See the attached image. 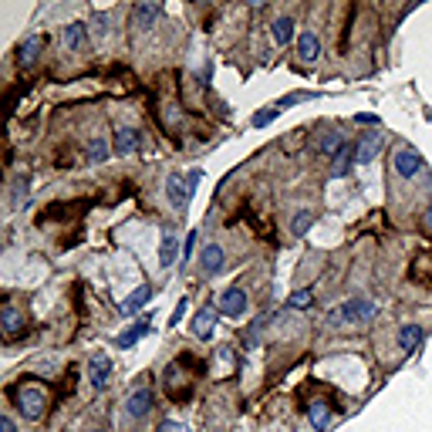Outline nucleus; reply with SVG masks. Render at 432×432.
Returning a JSON list of instances; mask_svg holds the SVG:
<instances>
[{"mask_svg": "<svg viewBox=\"0 0 432 432\" xmlns=\"http://www.w3.org/2000/svg\"><path fill=\"white\" fill-rule=\"evenodd\" d=\"M318 55H321V41H318V34L304 31L301 38H298V57H301V61H318Z\"/></svg>", "mask_w": 432, "mask_h": 432, "instance_id": "nucleus-20", "label": "nucleus"}, {"mask_svg": "<svg viewBox=\"0 0 432 432\" xmlns=\"http://www.w3.org/2000/svg\"><path fill=\"white\" fill-rule=\"evenodd\" d=\"M216 318H220L216 307H200V311L193 314V321H189V331H193L200 341H209L213 335H216Z\"/></svg>", "mask_w": 432, "mask_h": 432, "instance_id": "nucleus-7", "label": "nucleus"}, {"mask_svg": "<svg viewBox=\"0 0 432 432\" xmlns=\"http://www.w3.org/2000/svg\"><path fill=\"white\" fill-rule=\"evenodd\" d=\"M375 314H378L375 301H368V298H351V301H344V304H338V307H331V311H328V324H331V328L368 324Z\"/></svg>", "mask_w": 432, "mask_h": 432, "instance_id": "nucleus-1", "label": "nucleus"}, {"mask_svg": "<svg viewBox=\"0 0 432 432\" xmlns=\"http://www.w3.org/2000/svg\"><path fill=\"white\" fill-rule=\"evenodd\" d=\"M11 402L20 409V415H27V419H41L44 409H48V395L41 392L34 382H24V385H14L11 389Z\"/></svg>", "mask_w": 432, "mask_h": 432, "instance_id": "nucleus-2", "label": "nucleus"}, {"mask_svg": "<svg viewBox=\"0 0 432 432\" xmlns=\"http://www.w3.org/2000/svg\"><path fill=\"white\" fill-rule=\"evenodd\" d=\"M200 183V169L193 172V176H183V172H172L169 179H166V200H169L172 207L183 209L189 207V200H193V186Z\"/></svg>", "mask_w": 432, "mask_h": 432, "instance_id": "nucleus-3", "label": "nucleus"}, {"mask_svg": "<svg viewBox=\"0 0 432 432\" xmlns=\"http://www.w3.org/2000/svg\"><path fill=\"white\" fill-rule=\"evenodd\" d=\"M422 338H426L422 324H402V331H398V348H402L405 355H412V351H419Z\"/></svg>", "mask_w": 432, "mask_h": 432, "instance_id": "nucleus-16", "label": "nucleus"}, {"mask_svg": "<svg viewBox=\"0 0 432 432\" xmlns=\"http://www.w3.org/2000/svg\"><path fill=\"white\" fill-rule=\"evenodd\" d=\"M20 324H24L20 311L14 307V304H7V307H4V331H7V338H14V335H18Z\"/></svg>", "mask_w": 432, "mask_h": 432, "instance_id": "nucleus-25", "label": "nucleus"}, {"mask_svg": "<svg viewBox=\"0 0 432 432\" xmlns=\"http://www.w3.org/2000/svg\"><path fill=\"white\" fill-rule=\"evenodd\" d=\"M88 378H92V389L95 392H105L109 389V378H112V358L105 351H95L88 358Z\"/></svg>", "mask_w": 432, "mask_h": 432, "instance_id": "nucleus-6", "label": "nucleus"}, {"mask_svg": "<svg viewBox=\"0 0 432 432\" xmlns=\"http://www.w3.org/2000/svg\"><path fill=\"white\" fill-rule=\"evenodd\" d=\"M226 263V253L220 244H207L203 246V253H200V270L207 274V277H213V274H220Z\"/></svg>", "mask_w": 432, "mask_h": 432, "instance_id": "nucleus-10", "label": "nucleus"}, {"mask_svg": "<svg viewBox=\"0 0 432 432\" xmlns=\"http://www.w3.org/2000/svg\"><path fill=\"white\" fill-rule=\"evenodd\" d=\"M426 230H429V233H432V203H429V207H426Z\"/></svg>", "mask_w": 432, "mask_h": 432, "instance_id": "nucleus-35", "label": "nucleus"}, {"mask_svg": "<svg viewBox=\"0 0 432 432\" xmlns=\"http://www.w3.org/2000/svg\"><path fill=\"white\" fill-rule=\"evenodd\" d=\"M105 155H109V142L102 135H95L92 142H88V159L92 162H105Z\"/></svg>", "mask_w": 432, "mask_h": 432, "instance_id": "nucleus-28", "label": "nucleus"}, {"mask_svg": "<svg viewBox=\"0 0 432 432\" xmlns=\"http://www.w3.org/2000/svg\"><path fill=\"white\" fill-rule=\"evenodd\" d=\"M314 304V291L311 287H301V291H294L291 298H287V307H294V311H304V307H311Z\"/></svg>", "mask_w": 432, "mask_h": 432, "instance_id": "nucleus-26", "label": "nucleus"}, {"mask_svg": "<svg viewBox=\"0 0 432 432\" xmlns=\"http://www.w3.org/2000/svg\"><path fill=\"white\" fill-rule=\"evenodd\" d=\"M307 419H311V426L318 432H324L331 426V409H328L324 402H314V405H307Z\"/></svg>", "mask_w": 432, "mask_h": 432, "instance_id": "nucleus-21", "label": "nucleus"}, {"mask_svg": "<svg viewBox=\"0 0 432 432\" xmlns=\"http://www.w3.org/2000/svg\"><path fill=\"white\" fill-rule=\"evenodd\" d=\"M348 142H344V135H338V132H328V135H321V142H318V149H321V155H338L341 149H344Z\"/></svg>", "mask_w": 432, "mask_h": 432, "instance_id": "nucleus-23", "label": "nucleus"}, {"mask_svg": "<svg viewBox=\"0 0 432 432\" xmlns=\"http://www.w3.org/2000/svg\"><path fill=\"white\" fill-rule=\"evenodd\" d=\"M155 405V392L152 389H135V392L125 398V415L129 419H146Z\"/></svg>", "mask_w": 432, "mask_h": 432, "instance_id": "nucleus-8", "label": "nucleus"}, {"mask_svg": "<svg viewBox=\"0 0 432 432\" xmlns=\"http://www.w3.org/2000/svg\"><path fill=\"white\" fill-rule=\"evenodd\" d=\"M277 115H281V109H277V105H267V109H260V112L250 118V125H253V129H263V125H270Z\"/></svg>", "mask_w": 432, "mask_h": 432, "instance_id": "nucleus-27", "label": "nucleus"}, {"mask_svg": "<svg viewBox=\"0 0 432 432\" xmlns=\"http://www.w3.org/2000/svg\"><path fill=\"white\" fill-rule=\"evenodd\" d=\"M351 162H355V146H344V149L331 159V179H344L351 172Z\"/></svg>", "mask_w": 432, "mask_h": 432, "instance_id": "nucleus-19", "label": "nucleus"}, {"mask_svg": "<svg viewBox=\"0 0 432 432\" xmlns=\"http://www.w3.org/2000/svg\"><path fill=\"white\" fill-rule=\"evenodd\" d=\"M196 240H200V233H196V230H189V237L183 240V257H186V260L196 253Z\"/></svg>", "mask_w": 432, "mask_h": 432, "instance_id": "nucleus-31", "label": "nucleus"}, {"mask_svg": "<svg viewBox=\"0 0 432 432\" xmlns=\"http://www.w3.org/2000/svg\"><path fill=\"white\" fill-rule=\"evenodd\" d=\"M355 122H361V125H378V115H355Z\"/></svg>", "mask_w": 432, "mask_h": 432, "instance_id": "nucleus-34", "label": "nucleus"}, {"mask_svg": "<svg viewBox=\"0 0 432 432\" xmlns=\"http://www.w3.org/2000/svg\"><path fill=\"white\" fill-rule=\"evenodd\" d=\"M186 307H189V298H183V301L176 304V311H172L169 324H179V321H183V314H186Z\"/></svg>", "mask_w": 432, "mask_h": 432, "instance_id": "nucleus-32", "label": "nucleus"}, {"mask_svg": "<svg viewBox=\"0 0 432 432\" xmlns=\"http://www.w3.org/2000/svg\"><path fill=\"white\" fill-rule=\"evenodd\" d=\"M307 98H314V92H291V95H284L281 102H277V109L284 112V105H294V102H307Z\"/></svg>", "mask_w": 432, "mask_h": 432, "instance_id": "nucleus-29", "label": "nucleus"}, {"mask_svg": "<svg viewBox=\"0 0 432 432\" xmlns=\"http://www.w3.org/2000/svg\"><path fill=\"white\" fill-rule=\"evenodd\" d=\"M155 432H189V426L186 422H176V419H162Z\"/></svg>", "mask_w": 432, "mask_h": 432, "instance_id": "nucleus-30", "label": "nucleus"}, {"mask_svg": "<svg viewBox=\"0 0 432 432\" xmlns=\"http://www.w3.org/2000/svg\"><path fill=\"white\" fill-rule=\"evenodd\" d=\"M179 250H183V240L166 230V233H162V244H159V267L169 270L172 263H176V257H179Z\"/></svg>", "mask_w": 432, "mask_h": 432, "instance_id": "nucleus-12", "label": "nucleus"}, {"mask_svg": "<svg viewBox=\"0 0 432 432\" xmlns=\"http://www.w3.org/2000/svg\"><path fill=\"white\" fill-rule=\"evenodd\" d=\"M159 18H162V7L159 4H135V11H132V24L139 31H152Z\"/></svg>", "mask_w": 432, "mask_h": 432, "instance_id": "nucleus-11", "label": "nucleus"}, {"mask_svg": "<svg viewBox=\"0 0 432 432\" xmlns=\"http://www.w3.org/2000/svg\"><path fill=\"white\" fill-rule=\"evenodd\" d=\"M0 432H18V426H14V419H11V415H4V419H0Z\"/></svg>", "mask_w": 432, "mask_h": 432, "instance_id": "nucleus-33", "label": "nucleus"}, {"mask_svg": "<svg viewBox=\"0 0 432 432\" xmlns=\"http://www.w3.org/2000/svg\"><path fill=\"white\" fill-rule=\"evenodd\" d=\"M152 301V287L149 284H139V287H135V291H132L129 298H125V301H122V314H135V311H142V307H146V304Z\"/></svg>", "mask_w": 432, "mask_h": 432, "instance_id": "nucleus-18", "label": "nucleus"}, {"mask_svg": "<svg viewBox=\"0 0 432 432\" xmlns=\"http://www.w3.org/2000/svg\"><path fill=\"white\" fill-rule=\"evenodd\" d=\"M149 331H152V321H149V318H135V324H132L129 331H122V335H118V341H115V344H118V348L125 351V348H132L135 341H142V338H146Z\"/></svg>", "mask_w": 432, "mask_h": 432, "instance_id": "nucleus-17", "label": "nucleus"}, {"mask_svg": "<svg viewBox=\"0 0 432 432\" xmlns=\"http://www.w3.org/2000/svg\"><path fill=\"white\" fill-rule=\"evenodd\" d=\"M270 34L277 44H291L294 41V18H277L270 24Z\"/></svg>", "mask_w": 432, "mask_h": 432, "instance_id": "nucleus-22", "label": "nucleus"}, {"mask_svg": "<svg viewBox=\"0 0 432 432\" xmlns=\"http://www.w3.org/2000/svg\"><path fill=\"white\" fill-rule=\"evenodd\" d=\"M139 146H142V135L135 129H118L112 139V149L115 155H132V152H139Z\"/></svg>", "mask_w": 432, "mask_h": 432, "instance_id": "nucleus-13", "label": "nucleus"}, {"mask_svg": "<svg viewBox=\"0 0 432 432\" xmlns=\"http://www.w3.org/2000/svg\"><path fill=\"white\" fill-rule=\"evenodd\" d=\"M41 48H44V38H41V34H31V38L24 41V44L18 48V64L20 68H34V64H38Z\"/></svg>", "mask_w": 432, "mask_h": 432, "instance_id": "nucleus-14", "label": "nucleus"}, {"mask_svg": "<svg viewBox=\"0 0 432 432\" xmlns=\"http://www.w3.org/2000/svg\"><path fill=\"white\" fill-rule=\"evenodd\" d=\"M378 152H382V135L375 132H368V135H361V142L355 146V162L358 166H372L378 159Z\"/></svg>", "mask_w": 432, "mask_h": 432, "instance_id": "nucleus-9", "label": "nucleus"}, {"mask_svg": "<svg viewBox=\"0 0 432 432\" xmlns=\"http://www.w3.org/2000/svg\"><path fill=\"white\" fill-rule=\"evenodd\" d=\"M392 166H395V172H398L402 179H412V176H419V172L426 169V159H422L415 149L402 146V149L392 155Z\"/></svg>", "mask_w": 432, "mask_h": 432, "instance_id": "nucleus-4", "label": "nucleus"}, {"mask_svg": "<svg viewBox=\"0 0 432 432\" xmlns=\"http://www.w3.org/2000/svg\"><path fill=\"white\" fill-rule=\"evenodd\" d=\"M92 432H102V429H92Z\"/></svg>", "mask_w": 432, "mask_h": 432, "instance_id": "nucleus-36", "label": "nucleus"}, {"mask_svg": "<svg viewBox=\"0 0 432 432\" xmlns=\"http://www.w3.org/2000/svg\"><path fill=\"white\" fill-rule=\"evenodd\" d=\"M314 220H318V216H314L311 209H298V213L291 216V233H294V237H304V233L314 226Z\"/></svg>", "mask_w": 432, "mask_h": 432, "instance_id": "nucleus-24", "label": "nucleus"}, {"mask_svg": "<svg viewBox=\"0 0 432 432\" xmlns=\"http://www.w3.org/2000/svg\"><path fill=\"white\" fill-rule=\"evenodd\" d=\"M61 41H64V48L68 51H81L85 44H88V27L75 20V24H68V27H61Z\"/></svg>", "mask_w": 432, "mask_h": 432, "instance_id": "nucleus-15", "label": "nucleus"}, {"mask_svg": "<svg viewBox=\"0 0 432 432\" xmlns=\"http://www.w3.org/2000/svg\"><path fill=\"white\" fill-rule=\"evenodd\" d=\"M246 307H250V301H246V291L244 287H226L223 294H220V314L223 318H244Z\"/></svg>", "mask_w": 432, "mask_h": 432, "instance_id": "nucleus-5", "label": "nucleus"}]
</instances>
